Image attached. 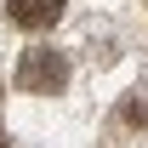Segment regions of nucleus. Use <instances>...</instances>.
Instances as JSON below:
<instances>
[{
	"mask_svg": "<svg viewBox=\"0 0 148 148\" xmlns=\"http://www.w3.org/2000/svg\"><path fill=\"white\" fill-rule=\"evenodd\" d=\"M17 86H23V91H34V97L63 91V86H69V57H63V51H51V46L23 51V63H17Z\"/></svg>",
	"mask_w": 148,
	"mask_h": 148,
	"instance_id": "nucleus-1",
	"label": "nucleus"
},
{
	"mask_svg": "<svg viewBox=\"0 0 148 148\" xmlns=\"http://www.w3.org/2000/svg\"><path fill=\"white\" fill-rule=\"evenodd\" d=\"M120 114H125V125H143V120H148V103H125Z\"/></svg>",
	"mask_w": 148,
	"mask_h": 148,
	"instance_id": "nucleus-3",
	"label": "nucleus"
},
{
	"mask_svg": "<svg viewBox=\"0 0 148 148\" xmlns=\"http://www.w3.org/2000/svg\"><path fill=\"white\" fill-rule=\"evenodd\" d=\"M63 6L69 0H6V17L17 23V29H51L63 17Z\"/></svg>",
	"mask_w": 148,
	"mask_h": 148,
	"instance_id": "nucleus-2",
	"label": "nucleus"
}]
</instances>
